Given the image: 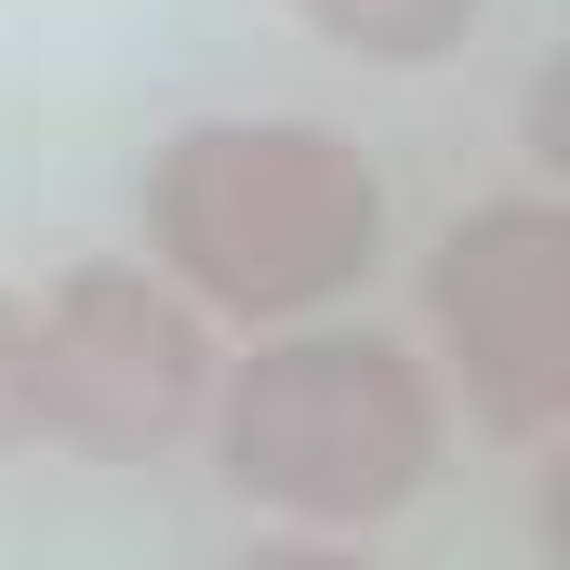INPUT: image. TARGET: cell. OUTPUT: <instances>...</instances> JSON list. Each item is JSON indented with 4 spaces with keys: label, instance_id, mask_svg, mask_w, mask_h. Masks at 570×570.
<instances>
[{
    "label": "cell",
    "instance_id": "obj_1",
    "mask_svg": "<svg viewBox=\"0 0 570 570\" xmlns=\"http://www.w3.org/2000/svg\"><path fill=\"white\" fill-rule=\"evenodd\" d=\"M146 266L213 332H305L385 266V173L332 120H186L146 159Z\"/></svg>",
    "mask_w": 570,
    "mask_h": 570
},
{
    "label": "cell",
    "instance_id": "obj_2",
    "mask_svg": "<svg viewBox=\"0 0 570 570\" xmlns=\"http://www.w3.org/2000/svg\"><path fill=\"white\" fill-rule=\"evenodd\" d=\"M199 438L226 491L266 504L279 531H385L399 504H425L438 451H451V399H438L425 345L372 318H305V332H266L253 358H226Z\"/></svg>",
    "mask_w": 570,
    "mask_h": 570
},
{
    "label": "cell",
    "instance_id": "obj_3",
    "mask_svg": "<svg viewBox=\"0 0 570 570\" xmlns=\"http://www.w3.org/2000/svg\"><path fill=\"white\" fill-rule=\"evenodd\" d=\"M425 332H438V399H464V425L504 451H544L570 425V213L544 186H504L478 213H451L425 253Z\"/></svg>",
    "mask_w": 570,
    "mask_h": 570
},
{
    "label": "cell",
    "instance_id": "obj_4",
    "mask_svg": "<svg viewBox=\"0 0 570 570\" xmlns=\"http://www.w3.org/2000/svg\"><path fill=\"white\" fill-rule=\"evenodd\" d=\"M213 385H226V332L159 266H67L40 292V438L159 464L213 425Z\"/></svg>",
    "mask_w": 570,
    "mask_h": 570
},
{
    "label": "cell",
    "instance_id": "obj_5",
    "mask_svg": "<svg viewBox=\"0 0 570 570\" xmlns=\"http://www.w3.org/2000/svg\"><path fill=\"white\" fill-rule=\"evenodd\" d=\"M279 13H305V27H318L332 53H358V67H451L491 0H279Z\"/></svg>",
    "mask_w": 570,
    "mask_h": 570
},
{
    "label": "cell",
    "instance_id": "obj_6",
    "mask_svg": "<svg viewBox=\"0 0 570 570\" xmlns=\"http://www.w3.org/2000/svg\"><path fill=\"white\" fill-rule=\"evenodd\" d=\"M40 438V292L0 279V451Z\"/></svg>",
    "mask_w": 570,
    "mask_h": 570
},
{
    "label": "cell",
    "instance_id": "obj_7",
    "mask_svg": "<svg viewBox=\"0 0 570 570\" xmlns=\"http://www.w3.org/2000/svg\"><path fill=\"white\" fill-rule=\"evenodd\" d=\"M226 570H385V558H372L358 531H253Z\"/></svg>",
    "mask_w": 570,
    "mask_h": 570
}]
</instances>
